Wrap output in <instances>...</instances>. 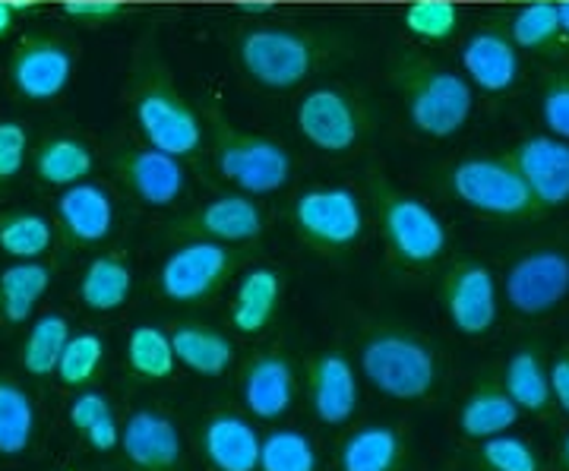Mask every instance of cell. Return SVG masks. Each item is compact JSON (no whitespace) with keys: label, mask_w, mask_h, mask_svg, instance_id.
Wrapping results in <instances>:
<instances>
[{"label":"cell","mask_w":569,"mask_h":471,"mask_svg":"<svg viewBox=\"0 0 569 471\" xmlns=\"http://www.w3.org/2000/svg\"><path fill=\"white\" fill-rule=\"evenodd\" d=\"M358 373L392 402H427L440 387V354L408 327H377L358 342Z\"/></svg>","instance_id":"obj_1"},{"label":"cell","mask_w":569,"mask_h":471,"mask_svg":"<svg viewBox=\"0 0 569 471\" xmlns=\"http://www.w3.org/2000/svg\"><path fill=\"white\" fill-rule=\"evenodd\" d=\"M408 123L433 140L456 137L475 111V86L443 67L415 63L402 70Z\"/></svg>","instance_id":"obj_2"},{"label":"cell","mask_w":569,"mask_h":471,"mask_svg":"<svg viewBox=\"0 0 569 471\" xmlns=\"http://www.w3.org/2000/svg\"><path fill=\"white\" fill-rule=\"evenodd\" d=\"M380 228L389 253L406 267H430L437 263L449 244L443 219L418 197L399 190H380Z\"/></svg>","instance_id":"obj_3"},{"label":"cell","mask_w":569,"mask_h":471,"mask_svg":"<svg viewBox=\"0 0 569 471\" xmlns=\"http://www.w3.org/2000/svg\"><path fill=\"white\" fill-rule=\"evenodd\" d=\"M238 257L228 244L187 238L164 257L159 269V291L174 304H200L219 294V288L234 275Z\"/></svg>","instance_id":"obj_4"},{"label":"cell","mask_w":569,"mask_h":471,"mask_svg":"<svg viewBox=\"0 0 569 471\" xmlns=\"http://www.w3.org/2000/svg\"><path fill=\"white\" fill-rule=\"evenodd\" d=\"M238 58L247 77L260 82L263 89H295L310 77L317 51L313 41L295 32V29H279V26H260L244 32L238 44Z\"/></svg>","instance_id":"obj_5"},{"label":"cell","mask_w":569,"mask_h":471,"mask_svg":"<svg viewBox=\"0 0 569 471\" xmlns=\"http://www.w3.org/2000/svg\"><path fill=\"white\" fill-rule=\"evenodd\" d=\"M216 164L231 184L250 197L279 193L291 178V156L269 137L222 127L216 143Z\"/></svg>","instance_id":"obj_6"},{"label":"cell","mask_w":569,"mask_h":471,"mask_svg":"<svg viewBox=\"0 0 569 471\" xmlns=\"http://www.w3.org/2000/svg\"><path fill=\"white\" fill-rule=\"evenodd\" d=\"M295 228L307 244L342 253L365 234V209L348 187H310L295 200Z\"/></svg>","instance_id":"obj_7"},{"label":"cell","mask_w":569,"mask_h":471,"mask_svg":"<svg viewBox=\"0 0 569 471\" xmlns=\"http://www.w3.org/2000/svg\"><path fill=\"white\" fill-rule=\"evenodd\" d=\"M452 193L475 212L516 219L526 216L535 206L526 178L519 174L516 164L503 159H466L452 168L449 174Z\"/></svg>","instance_id":"obj_8"},{"label":"cell","mask_w":569,"mask_h":471,"mask_svg":"<svg viewBox=\"0 0 569 471\" xmlns=\"http://www.w3.org/2000/svg\"><path fill=\"white\" fill-rule=\"evenodd\" d=\"M133 118L146 146L162 149L168 156L187 159L203 146V123L197 111L168 82H152L149 89H142L133 104Z\"/></svg>","instance_id":"obj_9"},{"label":"cell","mask_w":569,"mask_h":471,"mask_svg":"<svg viewBox=\"0 0 569 471\" xmlns=\"http://www.w3.org/2000/svg\"><path fill=\"white\" fill-rule=\"evenodd\" d=\"M507 304L522 317H545L569 298V253L541 247L522 253L503 279Z\"/></svg>","instance_id":"obj_10"},{"label":"cell","mask_w":569,"mask_h":471,"mask_svg":"<svg viewBox=\"0 0 569 471\" xmlns=\"http://www.w3.org/2000/svg\"><path fill=\"white\" fill-rule=\"evenodd\" d=\"M307 405L326 428H346L358 411L361 373L355 358L342 349H323L305 364Z\"/></svg>","instance_id":"obj_11"},{"label":"cell","mask_w":569,"mask_h":471,"mask_svg":"<svg viewBox=\"0 0 569 471\" xmlns=\"http://www.w3.org/2000/svg\"><path fill=\"white\" fill-rule=\"evenodd\" d=\"M440 298H443V310L452 329L468 339L488 335L497 323L500 291H497L493 272L485 263H475V260L456 263L443 279Z\"/></svg>","instance_id":"obj_12"},{"label":"cell","mask_w":569,"mask_h":471,"mask_svg":"<svg viewBox=\"0 0 569 471\" xmlns=\"http://www.w3.org/2000/svg\"><path fill=\"white\" fill-rule=\"evenodd\" d=\"M298 370L282 349L257 351L241 370V405L253 421L276 424L295 409Z\"/></svg>","instance_id":"obj_13"},{"label":"cell","mask_w":569,"mask_h":471,"mask_svg":"<svg viewBox=\"0 0 569 471\" xmlns=\"http://www.w3.org/2000/svg\"><path fill=\"white\" fill-rule=\"evenodd\" d=\"M121 455L133 471H181L183 440L178 421L162 409H137L121 424Z\"/></svg>","instance_id":"obj_14"},{"label":"cell","mask_w":569,"mask_h":471,"mask_svg":"<svg viewBox=\"0 0 569 471\" xmlns=\"http://www.w3.org/2000/svg\"><path fill=\"white\" fill-rule=\"evenodd\" d=\"M295 123L307 143L329 156H342L361 137L358 111L342 89L317 86L298 102Z\"/></svg>","instance_id":"obj_15"},{"label":"cell","mask_w":569,"mask_h":471,"mask_svg":"<svg viewBox=\"0 0 569 471\" xmlns=\"http://www.w3.org/2000/svg\"><path fill=\"white\" fill-rule=\"evenodd\" d=\"M200 455L212 471H257L260 465V431L253 418L241 411L216 409L200 421Z\"/></svg>","instance_id":"obj_16"},{"label":"cell","mask_w":569,"mask_h":471,"mask_svg":"<svg viewBox=\"0 0 569 471\" xmlns=\"http://www.w3.org/2000/svg\"><path fill=\"white\" fill-rule=\"evenodd\" d=\"M10 77L29 102H51L73 80V58L58 41L29 39L10 63Z\"/></svg>","instance_id":"obj_17"},{"label":"cell","mask_w":569,"mask_h":471,"mask_svg":"<svg viewBox=\"0 0 569 471\" xmlns=\"http://www.w3.org/2000/svg\"><path fill=\"white\" fill-rule=\"evenodd\" d=\"M266 219L260 203L250 193H222L183 226L187 238H206L219 244H247L263 234Z\"/></svg>","instance_id":"obj_18"},{"label":"cell","mask_w":569,"mask_h":471,"mask_svg":"<svg viewBox=\"0 0 569 471\" xmlns=\"http://www.w3.org/2000/svg\"><path fill=\"white\" fill-rule=\"evenodd\" d=\"M516 168L526 178L535 203L563 206L569 203V143L550 133L529 137L516 149Z\"/></svg>","instance_id":"obj_19"},{"label":"cell","mask_w":569,"mask_h":471,"mask_svg":"<svg viewBox=\"0 0 569 471\" xmlns=\"http://www.w3.org/2000/svg\"><path fill=\"white\" fill-rule=\"evenodd\" d=\"M459 61H462L466 80L490 96L507 92L519 80V48L512 44V39L493 29H481L468 36Z\"/></svg>","instance_id":"obj_20"},{"label":"cell","mask_w":569,"mask_h":471,"mask_svg":"<svg viewBox=\"0 0 569 471\" xmlns=\"http://www.w3.org/2000/svg\"><path fill=\"white\" fill-rule=\"evenodd\" d=\"M58 222L73 244H102L114 231V200L92 181L63 187L58 197Z\"/></svg>","instance_id":"obj_21"},{"label":"cell","mask_w":569,"mask_h":471,"mask_svg":"<svg viewBox=\"0 0 569 471\" xmlns=\"http://www.w3.org/2000/svg\"><path fill=\"white\" fill-rule=\"evenodd\" d=\"M408 440L396 424H365L339 447V471H406Z\"/></svg>","instance_id":"obj_22"},{"label":"cell","mask_w":569,"mask_h":471,"mask_svg":"<svg viewBox=\"0 0 569 471\" xmlns=\"http://www.w3.org/2000/svg\"><path fill=\"white\" fill-rule=\"evenodd\" d=\"M282 272L276 267H253L234 285V301L228 310L231 329H238L241 335H257L263 332L272 320L282 301Z\"/></svg>","instance_id":"obj_23"},{"label":"cell","mask_w":569,"mask_h":471,"mask_svg":"<svg viewBox=\"0 0 569 471\" xmlns=\"http://www.w3.org/2000/svg\"><path fill=\"white\" fill-rule=\"evenodd\" d=\"M171 345H174L178 368L206 380H219L234 364V342L222 329L206 327V323H178L171 329Z\"/></svg>","instance_id":"obj_24"},{"label":"cell","mask_w":569,"mask_h":471,"mask_svg":"<svg viewBox=\"0 0 569 471\" xmlns=\"http://www.w3.org/2000/svg\"><path fill=\"white\" fill-rule=\"evenodd\" d=\"M519 405L512 402V395L503 387V380L490 377V380H481L475 390L468 392L462 409H459V431L468 440H488V437H497V433H507L516 428L519 421Z\"/></svg>","instance_id":"obj_25"},{"label":"cell","mask_w":569,"mask_h":471,"mask_svg":"<svg viewBox=\"0 0 569 471\" xmlns=\"http://www.w3.org/2000/svg\"><path fill=\"white\" fill-rule=\"evenodd\" d=\"M127 181L142 203L164 209V206H174L181 200L187 174H183V164L178 156H168L162 149L146 146V149L130 156Z\"/></svg>","instance_id":"obj_26"},{"label":"cell","mask_w":569,"mask_h":471,"mask_svg":"<svg viewBox=\"0 0 569 471\" xmlns=\"http://www.w3.org/2000/svg\"><path fill=\"white\" fill-rule=\"evenodd\" d=\"M51 267L41 260H13L0 269V320L10 327H22L32 320V313L51 288Z\"/></svg>","instance_id":"obj_27"},{"label":"cell","mask_w":569,"mask_h":471,"mask_svg":"<svg viewBox=\"0 0 569 471\" xmlns=\"http://www.w3.org/2000/svg\"><path fill=\"white\" fill-rule=\"evenodd\" d=\"M130 291H133V269L123 253H102L89 260L77 288L82 308H89L92 313L121 310L130 301Z\"/></svg>","instance_id":"obj_28"},{"label":"cell","mask_w":569,"mask_h":471,"mask_svg":"<svg viewBox=\"0 0 569 471\" xmlns=\"http://www.w3.org/2000/svg\"><path fill=\"white\" fill-rule=\"evenodd\" d=\"M503 387L512 395V402L519 405V411H529L538 418H550L557 402L550 392L548 364L541 361V354L535 349H519L503 368Z\"/></svg>","instance_id":"obj_29"},{"label":"cell","mask_w":569,"mask_h":471,"mask_svg":"<svg viewBox=\"0 0 569 471\" xmlns=\"http://www.w3.org/2000/svg\"><path fill=\"white\" fill-rule=\"evenodd\" d=\"M127 373L140 383H164L174 377L178 358L171 345V332H164L156 323H140L127 335V349H123Z\"/></svg>","instance_id":"obj_30"},{"label":"cell","mask_w":569,"mask_h":471,"mask_svg":"<svg viewBox=\"0 0 569 471\" xmlns=\"http://www.w3.org/2000/svg\"><path fill=\"white\" fill-rule=\"evenodd\" d=\"M36 402L13 377L0 373V455L20 459L36 440Z\"/></svg>","instance_id":"obj_31"},{"label":"cell","mask_w":569,"mask_h":471,"mask_svg":"<svg viewBox=\"0 0 569 471\" xmlns=\"http://www.w3.org/2000/svg\"><path fill=\"white\" fill-rule=\"evenodd\" d=\"M70 323L63 313H41L39 320H32V329L26 332L20 349V364L29 377L36 380H48L58 373V361H61L63 345L70 339Z\"/></svg>","instance_id":"obj_32"},{"label":"cell","mask_w":569,"mask_h":471,"mask_svg":"<svg viewBox=\"0 0 569 471\" xmlns=\"http://www.w3.org/2000/svg\"><path fill=\"white\" fill-rule=\"evenodd\" d=\"M92 152L89 146L73 140V137H58V140H48L41 146L39 156H36V171L44 184L51 187H73L86 181L92 174Z\"/></svg>","instance_id":"obj_33"},{"label":"cell","mask_w":569,"mask_h":471,"mask_svg":"<svg viewBox=\"0 0 569 471\" xmlns=\"http://www.w3.org/2000/svg\"><path fill=\"white\" fill-rule=\"evenodd\" d=\"M54 244V228L39 212L0 216V250L10 260H41Z\"/></svg>","instance_id":"obj_34"},{"label":"cell","mask_w":569,"mask_h":471,"mask_svg":"<svg viewBox=\"0 0 569 471\" xmlns=\"http://www.w3.org/2000/svg\"><path fill=\"white\" fill-rule=\"evenodd\" d=\"M320 455L313 440L295 428H276L260 440V465L257 471H317Z\"/></svg>","instance_id":"obj_35"},{"label":"cell","mask_w":569,"mask_h":471,"mask_svg":"<svg viewBox=\"0 0 569 471\" xmlns=\"http://www.w3.org/2000/svg\"><path fill=\"white\" fill-rule=\"evenodd\" d=\"M104 368V339L99 332H73L58 361V380L67 390H89Z\"/></svg>","instance_id":"obj_36"},{"label":"cell","mask_w":569,"mask_h":471,"mask_svg":"<svg viewBox=\"0 0 569 471\" xmlns=\"http://www.w3.org/2000/svg\"><path fill=\"white\" fill-rule=\"evenodd\" d=\"M478 465H485L488 471H545L541 455L531 447L529 440L516 437V433H497L488 440H478L475 450Z\"/></svg>","instance_id":"obj_37"},{"label":"cell","mask_w":569,"mask_h":471,"mask_svg":"<svg viewBox=\"0 0 569 471\" xmlns=\"http://www.w3.org/2000/svg\"><path fill=\"white\" fill-rule=\"evenodd\" d=\"M557 36H560L557 3H545V0H526L519 7V13L512 17V26H509V39L522 51L545 48Z\"/></svg>","instance_id":"obj_38"},{"label":"cell","mask_w":569,"mask_h":471,"mask_svg":"<svg viewBox=\"0 0 569 471\" xmlns=\"http://www.w3.org/2000/svg\"><path fill=\"white\" fill-rule=\"evenodd\" d=\"M406 29L421 41H447L459 29V7L452 0H408Z\"/></svg>","instance_id":"obj_39"},{"label":"cell","mask_w":569,"mask_h":471,"mask_svg":"<svg viewBox=\"0 0 569 471\" xmlns=\"http://www.w3.org/2000/svg\"><path fill=\"white\" fill-rule=\"evenodd\" d=\"M29 133L20 121H0V184L13 181L26 168Z\"/></svg>","instance_id":"obj_40"},{"label":"cell","mask_w":569,"mask_h":471,"mask_svg":"<svg viewBox=\"0 0 569 471\" xmlns=\"http://www.w3.org/2000/svg\"><path fill=\"white\" fill-rule=\"evenodd\" d=\"M111 411H114L111 399H108L102 390H92V387H89V390H77L70 409H67V421H70V428L82 437L99 418L111 414Z\"/></svg>","instance_id":"obj_41"},{"label":"cell","mask_w":569,"mask_h":471,"mask_svg":"<svg viewBox=\"0 0 569 471\" xmlns=\"http://www.w3.org/2000/svg\"><path fill=\"white\" fill-rule=\"evenodd\" d=\"M541 121L550 137L569 143V82H553L541 99Z\"/></svg>","instance_id":"obj_42"},{"label":"cell","mask_w":569,"mask_h":471,"mask_svg":"<svg viewBox=\"0 0 569 471\" xmlns=\"http://www.w3.org/2000/svg\"><path fill=\"white\" fill-rule=\"evenodd\" d=\"M61 10L63 17H70V20L89 22V26H108V22L121 17L127 3L123 0H63Z\"/></svg>","instance_id":"obj_43"},{"label":"cell","mask_w":569,"mask_h":471,"mask_svg":"<svg viewBox=\"0 0 569 471\" xmlns=\"http://www.w3.org/2000/svg\"><path fill=\"white\" fill-rule=\"evenodd\" d=\"M82 437H86V443H89L96 452L121 450V424H118L114 411H111V414H104V418H99V421H96L89 431L82 433Z\"/></svg>","instance_id":"obj_44"},{"label":"cell","mask_w":569,"mask_h":471,"mask_svg":"<svg viewBox=\"0 0 569 471\" xmlns=\"http://www.w3.org/2000/svg\"><path fill=\"white\" fill-rule=\"evenodd\" d=\"M548 377L557 409L563 411V414H569V351H560V354L553 358V364L548 368Z\"/></svg>","instance_id":"obj_45"},{"label":"cell","mask_w":569,"mask_h":471,"mask_svg":"<svg viewBox=\"0 0 569 471\" xmlns=\"http://www.w3.org/2000/svg\"><path fill=\"white\" fill-rule=\"evenodd\" d=\"M17 7H13V0H0V39H7L10 32H13V26H17Z\"/></svg>","instance_id":"obj_46"},{"label":"cell","mask_w":569,"mask_h":471,"mask_svg":"<svg viewBox=\"0 0 569 471\" xmlns=\"http://www.w3.org/2000/svg\"><path fill=\"white\" fill-rule=\"evenodd\" d=\"M238 10L247 17H263L276 10V0H238Z\"/></svg>","instance_id":"obj_47"},{"label":"cell","mask_w":569,"mask_h":471,"mask_svg":"<svg viewBox=\"0 0 569 471\" xmlns=\"http://www.w3.org/2000/svg\"><path fill=\"white\" fill-rule=\"evenodd\" d=\"M557 17H560V32H563V36H569V0L557 3Z\"/></svg>","instance_id":"obj_48"},{"label":"cell","mask_w":569,"mask_h":471,"mask_svg":"<svg viewBox=\"0 0 569 471\" xmlns=\"http://www.w3.org/2000/svg\"><path fill=\"white\" fill-rule=\"evenodd\" d=\"M44 3H63V0H13L17 10H29V7H44Z\"/></svg>","instance_id":"obj_49"},{"label":"cell","mask_w":569,"mask_h":471,"mask_svg":"<svg viewBox=\"0 0 569 471\" xmlns=\"http://www.w3.org/2000/svg\"><path fill=\"white\" fill-rule=\"evenodd\" d=\"M560 462H563V469L569 471V433L563 437V443H560Z\"/></svg>","instance_id":"obj_50"},{"label":"cell","mask_w":569,"mask_h":471,"mask_svg":"<svg viewBox=\"0 0 569 471\" xmlns=\"http://www.w3.org/2000/svg\"><path fill=\"white\" fill-rule=\"evenodd\" d=\"M545 3H563V0H545Z\"/></svg>","instance_id":"obj_51"},{"label":"cell","mask_w":569,"mask_h":471,"mask_svg":"<svg viewBox=\"0 0 569 471\" xmlns=\"http://www.w3.org/2000/svg\"><path fill=\"white\" fill-rule=\"evenodd\" d=\"M519 3H526V0H519Z\"/></svg>","instance_id":"obj_52"}]
</instances>
